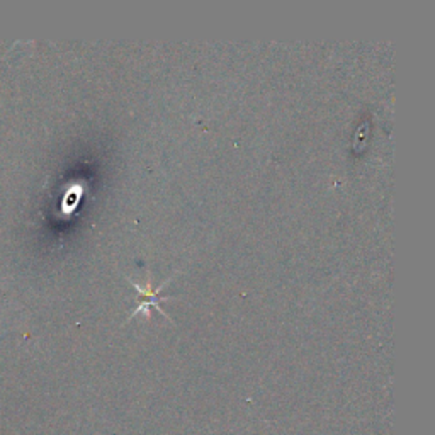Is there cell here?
<instances>
[{
	"label": "cell",
	"mask_w": 435,
	"mask_h": 435,
	"mask_svg": "<svg viewBox=\"0 0 435 435\" xmlns=\"http://www.w3.org/2000/svg\"><path fill=\"white\" fill-rule=\"evenodd\" d=\"M77 198H79V191H77V192L72 191V192H70V196H67V201H65V203L70 204V206H75Z\"/></svg>",
	"instance_id": "7a4b0ae2"
},
{
	"label": "cell",
	"mask_w": 435,
	"mask_h": 435,
	"mask_svg": "<svg viewBox=\"0 0 435 435\" xmlns=\"http://www.w3.org/2000/svg\"><path fill=\"white\" fill-rule=\"evenodd\" d=\"M170 279H172V277H168L167 281L163 282V284L160 286L157 291H153V289H151V277H149V287H143V286H139V284H137V282H133V281H131V279H128V281L131 282V284H133L134 289H137L139 294H143V298H145V301H143L141 305H139V306L137 308V310H134L133 313H131V317H134V315H138L139 311H143V310H145V311H149L151 306H155V308H157L160 315H163V317H167V313H165V311H163L162 308H160V301H162V299H170V298H158V293H160V291H163V286H165L167 282L170 281ZM131 317H130V318H131Z\"/></svg>",
	"instance_id": "6da1fadb"
}]
</instances>
